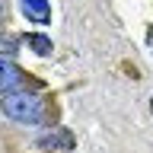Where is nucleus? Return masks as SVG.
<instances>
[{
	"mask_svg": "<svg viewBox=\"0 0 153 153\" xmlns=\"http://www.w3.org/2000/svg\"><path fill=\"white\" fill-rule=\"evenodd\" d=\"M150 112H153V96H150Z\"/></svg>",
	"mask_w": 153,
	"mask_h": 153,
	"instance_id": "nucleus-8",
	"label": "nucleus"
},
{
	"mask_svg": "<svg viewBox=\"0 0 153 153\" xmlns=\"http://www.w3.org/2000/svg\"><path fill=\"white\" fill-rule=\"evenodd\" d=\"M74 143H76L74 134L67 131V128H57V124H54L48 134H42V137L35 140V147H38V150H48V153H51V150L67 153V150H74Z\"/></svg>",
	"mask_w": 153,
	"mask_h": 153,
	"instance_id": "nucleus-3",
	"label": "nucleus"
},
{
	"mask_svg": "<svg viewBox=\"0 0 153 153\" xmlns=\"http://www.w3.org/2000/svg\"><path fill=\"white\" fill-rule=\"evenodd\" d=\"M147 45H150V54H153V26L147 29Z\"/></svg>",
	"mask_w": 153,
	"mask_h": 153,
	"instance_id": "nucleus-7",
	"label": "nucleus"
},
{
	"mask_svg": "<svg viewBox=\"0 0 153 153\" xmlns=\"http://www.w3.org/2000/svg\"><path fill=\"white\" fill-rule=\"evenodd\" d=\"M42 80H35V76H29L22 67H16L10 57H3L0 61V89H3V96L10 93H35V89H42Z\"/></svg>",
	"mask_w": 153,
	"mask_h": 153,
	"instance_id": "nucleus-2",
	"label": "nucleus"
},
{
	"mask_svg": "<svg viewBox=\"0 0 153 153\" xmlns=\"http://www.w3.org/2000/svg\"><path fill=\"white\" fill-rule=\"evenodd\" d=\"M19 10L26 13L29 22H38V26H45V22H51V3L48 0H16Z\"/></svg>",
	"mask_w": 153,
	"mask_h": 153,
	"instance_id": "nucleus-4",
	"label": "nucleus"
},
{
	"mask_svg": "<svg viewBox=\"0 0 153 153\" xmlns=\"http://www.w3.org/2000/svg\"><path fill=\"white\" fill-rule=\"evenodd\" d=\"M3 115L16 124H45L51 121V105L35 93H10L3 96Z\"/></svg>",
	"mask_w": 153,
	"mask_h": 153,
	"instance_id": "nucleus-1",
	"label": "nucleus"
},
{
	"mask_svg": "<svg viewBox=\"0 0 153 153\" xmlns=\"http://www.w3.org/2000/svg\"><path fill=\"white\" fill-rule=\"evenodd\" d=\"M16 42H22V38H16V35H7V38H3V54H13V51H16Z\"/></svg>",
	"mask_w": 153,
	"mask_h": 153,
	"instance_id": "nucleus-6",
	"label": "nucleus"
},
{
	"mask_svg": "<svg viewBox=\"0 0 153 153\" xmlns=\"http://www.w3.org/2000/svg\"><path fill=\"white\" fill-rule=\"evenodd\" d=\"M22 45H29L38 57H48V54H51V48H54V45H51V38H48V35H38V32H26V35H22Z\"/></svg>",
	"mask_w": 153,
	"mask_h": 153,
	"instance_id": "nucleus-5",
	"label": "nucleus"
}]
</instances>
